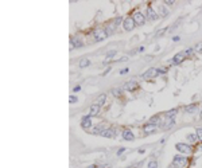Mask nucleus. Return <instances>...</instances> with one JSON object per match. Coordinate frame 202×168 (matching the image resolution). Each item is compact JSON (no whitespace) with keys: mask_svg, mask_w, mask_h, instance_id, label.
<instances>
[{"mask_svg":"<svg viewBox=\"0 0 202 168\" xmlns=\"http://www.w3.org/2000/svg\"><path fill=\"white\" fill-rule=\"evenodd\" d=\"M93 35H94V42H100V40H104L108 36V34L105 31V28H96Z\"/></svg>","mask_w":202,"mask_h":168,"instance_id":"f257e3e1","label":"nucleus"},{"mask_svg":"<svg viewBox=\"0 0 202 168\" xmlns=\"http://www.w3.org/2000/svg\"><path fill=\"white\" fill-rule=\"evenodd\" d=\"M178 152H181V153H185V155H189L191 153V147L189 145V144H185V143H178L175 145Z\"/></svg>","mask_w":202,"mask_h":168,"instance_id":"f03ea898","label":"nucleus"},{"mask_svg":"<svg viewBox=\"0 0 202 168\" xmlns=\"http://www.w3.org/2000/svg\"><path fill=\"white\" fill-rule=\"evenodd\" d=\"M135 20H133L132 16H129V18H126L124 19V22H123V28L126 30V31H131V30H133V27H135Z\"/></svg>","mask_w":202,"mask_h":168,"instance_id":"7ed1b4c3","label":"nucleus"},{"mask_svg":"<svg viewBox=\"0 0 202 168\" xmlns=\"http://www.w3.org/2000/svg\"><path fill=\"white\" fill-rule=\"evenodd\" d=\"M186 163H187V159L185 158V156H174V159H173V164L177 165L178 168H182V167H185Z\"/></svg>","mask_w":202,"mask_h":168,"instance_id":"20e7f679","label":"nucleus"},{"mask_svg":"<svg viewBox=\"0 0 202 168\" xmlns=\"http://www.w3.org/2000/svg\"><path fill=\"white\" fill-rule=\"evenodd\" d=\"M132 18H133L136 24H139V26L144 24V22H146V16H144L142 12H135V14L132 15Z\"/></svg>","mask_w":202,"mask_h":168,"instance_id":"39448f33","label":"nucleus"},{"mask_svg":"<svg viewBox=\"0 0 202 168\" xmlns=\"http://www.w3.org/2000/svg\"><path fill=\"white\" fill-rule=\"evenodd\" d=\"M158 129V124H152V123H148L144 125V133L146 135H150V133L155 132Z\"/></svg>","mask_w":202,"mask_h":168,"instance_id":"423d86ee","label":"nucleus"},{"mask_svg":"<svg viewBox=\"0 0 202 168\" xmlns=\"http://www.w3.org/2000/svg\"><path fill=\"white\" fill-rule=\"evenodd\" d=\"M174 124H175V120L174 119H167L163 123V125H160V128H162L163 130H168V129H171V128L174 126Z\"/></svg>","mask_w":202,"mask_h":168,"instance_id":"0eeeda50","label":"nucleus"},{"mask_svg":"<svg viewBox=\"0 0 202 168\" xmlns=\"http://www.w3.org/2000/svg\"><path fill=\"white\" fill-rule=\"evenodd\" d=\"M146 16L150 19V20H155V19H156L159 15H158L156 11L152 10V7H148V8H147V15H146Z\"/></svg>","mask_w":202,"mask_h":168,"instance_id":"6e6552de","label":"nucleus"},{"mask_svg":"<svg viewBox=\"0 0 202 168\" xmlns=\"http://www.w3.org/2000/svg\"><path fill=\"white\" fill-rule=\"evenodd\" d=\"M123 139L127 140V141H132V140H135V135H133L131 130L126 129L124 132H123Z\"/></svg>","mask_w":202,"mask_h":168,"instance_id":"1a4fd4ad","label":"nucleus"},{"mask_svg":"<svg viewBox=\"0 0 202 168\" xmlns=\"http://www.w3.org/2000/svg\"><path fill=\"white\" fill-rule=\"evenodd\" d=\"M70 43H72V46H73V47H76V49H78V47H81V46H82V40H81L78 36H72V39H70Z\"/></svg>","mask_w":202,"mask_h":168,"instance_id":"9d476101","label":"nucleus"},{"mask_svg":"<svg viewBox=\"0 0 202 168\" xmlns=\"http://www.w3.org/2000/svg\"><path fill=\"white\" fill-rule=\"evenodd\" d=\"M90 125H92V117L88 114L82 119V121H81V126H82V128H89Z\"/></svg>","mask_w":202,"mask_h":168,"instance_id":"9b49d317","label":"nucleus"},{"mask_svg":"<svg viewBox=\"0 0 202 168\" xmlns=\"http://www.w3.org/2000/svg\"><path fill=\"white\" fill-rule=\"evenodd\" d=\"M104 130H105V128L102 124H98V125H96L94 128H92V133H93V135H100V136Z\"/></svg>","mask_w":202,"mask_h":168,"instance_id":"f8f14e48","label":"nucleus"},{"mask_svg":"<svg viewBox=\"0 0 202 168\" xmlns=\"http://www.w3.org/2000/svg\"><path fill=\"white\" fill-rule=\"evenodd\" d=\"M98 113H100V105H97V104L92 105L90 106V113H89V116H90V117H93V116H97Z\"/></svg>","mask_w":202,"mask_h":168,"instance_id":"ddd939ff","label":"nucleus"},{"mask_svg":"<svg viewBox=\"0 0 202 168\" xmlns=\"http://www.w3.org/2000/svg\"><path fill=\"white\" fill-rule=\"evenodd\" d=\"M185 55H186L185 53H179V54H177V55H175L174 58H173V63H175V65H177V63H181L182 61L185 59Z\"/></svg>","mask_w":202,"mask_h":168,"instance_id":"4468645a","label":"nucleus"},{"mask_svg":"<svg viewBox=\"0 0 202 168\" xmlns=\"http://www.w3.org/2000/svg\"><path fill=\"white\" fill-rule=\"evenodd\" d=\"M155 75H158L156 69H148V70L143 74V78H151V77H155Z\"/></svg>","mask_w":202,"mask_h":168,"instance_id":"2eb2a0df","label":"nucleus"},{"mask_svg":"<svg viewBox=\"0 0 202 168\" xmlns=\"http://www.w3.org/2000/svg\"><path fill=\"white\" fill-rule=\"evenodd\" d=\"M115 129H105L104 132L101 133V136L102 137H109V139H112V137H115Z\"/></svg>","mask_w":202,"mask_h":168,"instance_id":"dca6fc26","label":"nucleus"},{"mask_svg":"<svg viewBox=\"0 0 202 168\" xmlns=\"http://www.w3.org/2000/svg\"><path fill=\"white\" fill-rule=\"evenodd\" d=\"M136 86H137V84H136V81H129L128 84L126 85V86H124V90H133V89L136 88Z\"/></svg>","mask_w":202,"mask_h":168,"instance_id":"f3484780","label":"nucleus"},{"mask_svg":"<svg viewBox=\"0 0 202 168\" xmlns=\"http://www.w3.org/2000/svg\"><path fill=\"white\" fill-rule=\"evenodd\" d=\"M186 139H187V141H190V143H194V141L198 140V136H197V133H190V135L186 136Z\"/></svg>","mask_w":202,"mask_h":168,"instance_id":"a211bd4d","label":"nucleus"},{"mask_svg":"<svg viewBox=\"0 0 202 168\" xmlns=\"http://www.w3.org/2000/svg\"><path fill=\"white\" fill-rule=\"evenodd\" d=\"M177 112H178V109H171V110H168V112L166 113V117H167V119H174V116L177 114Z\"/></svg>","mask_w":202,"mask_h":168,"instance_id":"6ab92c4d","label":"nucleus"},{"mask_svg":"<svg viewBox=\"0 0 202 168\" xmlns=\"http://www.w3.org/2000/svg\"><path fill=\"white\" fill-rule=\"evenodd\" d=\"M195 109H197V105H195V104H191V105L186 106L185 110H186L187 113H194V112H195Z\"/></svg>","mask_w":202,"mask_h":168,"instance_id":"aec40b11","label":"nucleus"},{"mask_svg":"<svg viewBox=\"0 0 202 168\" xmlns=\"http://www.w3.org/2000/svg\"><path fill=\"white\" fill-rule=\"evenodd\" d=\"M105 100H107V96L102 94V96H100V97L97 98V101H96V102H97V105H100V106H101V105H104Z\"/></svg>","mask_w":202,"mask_h":168,"instance_id":"412c9836","label":"nucleus"},{"mask_svg":"<svg viewBox=\"0 0 202 168\" xmlns=\"http://www.w3.org/2000/svg\"><path fill=\"white\" fill-rule=\"evenodd\" d=\"M89 65H90V61L86 59V58H85V59H82L80 62V66L81 67H86V66H89Z\"/></svg>","mask_w":202,"mask_h":168,"instance_id":"4be33fe9","label":"nucleus"},{"mask_svg":"<svg viewBox=\"0 0 202 168\" xmlns=\"http://www.w3.org/2000/svg\"><path fill=\"white\" fill-rule=\"evenodd\" d=\"M105 31H107V34H108V35H111L112 32L115 31V24H113V26H108V27H105Z\"/></svg>","mask_w":202,"mask_h":168,"instance_id":"5701e85b","label":"nucleus"},{"mask_svg":"<svg viewBox=\"0 0 202 168\" xmlns=\"http://www.w3.org/2000/svg\"><path fill=\"white\" fill-rule=\"evenodd\" d=\"M148 168H158V161L156 160H151L148 163Z\"/></svg>","mask_w":202,"mask_h":168,"instance_id":"b1692460","label":"nucleus"},{"mask_svg":"<svg viewBox=\"0 0 202 168\" xmlns=\"http://www.w3.org/2000/svg\"><path fill=\"white\" fill-rule=\"evenodd\" d=\"M159 11L162 14V16H167V11L164 10V6H159Z\"/></svg>","mask_w":202,"mask_h":168,"instance_id":"393cba45","label":"nucleus"},{"mask_svg":"<svg viewBox=\"0 0 202 168\" xmlns=\"http://www.w3.org/2000/svg\"><path fill=\"white\" fill-rule=\"evenodd\" d=\"M112 93H113V96H116V97H120V96H121V90H120V89H115V90H112Z\"/></svg>","mask_w":202,"mask_h":168,"instance_id":"a878e982","label":"nucleus"},{"mask_svg":"<svg viewBox=\"0 0 202 168\" xmlns=\"http://www.w3.org/2000/svg\"><path fill=\"white\" fill-rule=\"evenodd\" d=\"M197 136H198V139L202 141V128H198V129H197Z\"/></svg>","mask_w":202,"mask_h":168,"instance_id":"bb28decb","label":"nucleus"},{"mask_svg":"<svg viewBox=\"0 0 202 168\" xmlns=\"http://www.w3.org/2000/svg\"><path fill=\"white\" fill-rule=\"evenodd\" d=\"M150 123H152V124H155V123H159V117H158V116H155V117H152V119H151V121Z\"/></svg>","mask_w":202,"mask_h":168,"instance_id":"cd10ccee","label":"nucleus"},{"mask_svg":"<svg viewBox=\"0 0 202 168\" xmlns=\"http://www.w3.org/2000/svg\"><path fill=\"white\" fill-rule=\"evenodd\" d=\"M69 101L72 102V104H74V102H77V97H76V96H70V97H69Z\"/></svg>","mask_w":202,"mask_h":168,"instance_id":"c85d7f7f","label":"nucleus"},{"mask_svg":"<svg viewBox=\"0 0 202 168\" xmlns=\"http://www.w3.org/2000/svg\"><path fill=\"white\" fill-rule=\"evenodd\" d=\"M167 71V69H156V73L158 74H164Z\"/></svg>","mask_w":202,"mask_h":168,"instance_id":"c756f323","label":"nucleus"},{"mask_svg":"<svg viewBox=\"0 0 202 168\" xmlns=\"http://www.w3.org/2000/svg\"><path fill=\"white\" fill-rule=\"evenodd\" d=\"M120 23H121V18L119 16V18H116V19H115V23H113V24L117 26V24H120Z\"/></svg>","mask_w":202,"mask_h":168,"instance_id":"7c9ffc66","label":"nucleus"},{"mask_svg":"<svg viewBox=\"0 0 202 168\" xmlns=\"http://www.w3.org/2000/svg\"><path fill=\"white\" fill-rule=\"evenodd\" d=\"M194 50H197V51H199V50H202V42H201V43H198V45L195 46V47H194Z\"/></svg>","mask_w":202,"mask_h":168,"instance_id":"2f4dec72","label":"nucleus"},{"mask_svg":"<svg viewBox=\"0 0 202 168\" xmlns=\"http://www.w3.org/2000/svg\"><path fill=\"white\" fill-rule=\"evenodd\" d=\"M129 71V69H121V70H120V74H127Z\"/></svg>","mask_w":202,"mask_h":168,"instance_id":"473e14b6","label":"nucleus"},{"mask_svg":"<svg viewBox=\"0 0 202 168\" xmlns=\"http://www.w3.org/2000/svg\"><path fill=\"white\" fill-rule=\"evenodd\" d=\"M124 151H126V148H121V149H119V151H117V155L120 156V155H121L123 152H124Z\"/></svg>","mask_w":202,"mask_h":168,"instance_id":"72a5a7b5","label":"nucleus"},{"mask_svg":"<svg viewBox=\"0 0 202 168\" xmlns=\"http://www.w3.org/2000/svg\"><path fill=\"white\" fill-rule=\"evenodd\" d=\"M143 50H144V47H143V46H142V47H139V49L136 50V53H142V51H143Z\"/></svg>","mask_w":202,"mask_h":168,"instance_id":"f704fd0d","label":"nucleus"},{"mask_svg":"<svg viewBox=\"0 0 202 168\" xmlns=\"http://www.w3.org/2000/svg\"><path fill=\"white\" fill-rule=\"evenodd\" d=\"M120 62H123V61H128V56H123V58H120Z\"/></svg>","mask_w":202,"mask_h":168,"instance_id":"c9c22d12","label":"nucleus"},{"mask_svg":"<svg viewBox=\"0 0 202 168\" xmlns=\"http://www.w3.org/2000/svg\"><path fill=\"white\" fill-rule=\"evenodd\" d=\"M173 40H174V42H177V40H181V38H179V36H174V38H173Z\"/></svg>","mask_w":202,"mask_h":168,"instance_id":"e433bc0d","label":"nucleus"},{"mask_svg":"<svg viewBox=\"0 0 202 168\" xmlns=\"http://www.w3.org/2000/svg\"><path fill=\"white\" fill-rule=\"evenodd\" d=\"M80 86H76V88H74V93H77V91H80Z\"/></svg>","mask_w":202,"mask_h":168,"instance_id":"4c0bfd02","label":"nucleus"},{"mask_svg":"<svg viewBox=\"0 0 202 168\" xmlns=\"http://www.w3.org/2000/svg\"><path fill=\"white\" fill-rule=\"evenodd\" d=\"M88 168H97V165H96V164H92V165H89Z\"/></svg>","mask_w":202,"mask_h":168,"instance_id":"58836bf2","label":"nucleus"},{"mask_svg":"<svg viewBox=\"0 0 202 168\" xmlns=\"http://www.w3.org/2000/svg\"><path fill=\"white\" fill-rule=\"evenodd\" d=\"M164 4H168L170 6V4H174V1H164Z\"/></svg>","mask_w":202,"mask_h":168,"instance_id":"ea45409f","label":"nucleus"}]
</instances>
